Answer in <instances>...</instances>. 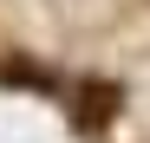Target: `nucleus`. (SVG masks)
<instances>
[{
    "label": "nucleus",
    "instance_id": "f257e3e1",
    "mask_svg": "<svg viewBox=\"0 0 150 143\" xmlns=\"http://www.w3.org/2000/svg\"><path fill=\"white\" fill-rule=\"evenodd\" d=\"M111 117H117V85H79V98H72V124H79V130H105L111 124Z\"/></svg>",
    "mask_w": 150,
    "mask_h": 143
},
{
    "label": "nucleus",
    "instance_id": "f03ea898",
    "mask_svg": "<svg viewBox=\"0 0 150 143\" xmlns=\"http://www.w3.org/2000/svg\"><path fill=\"white\" fill-rule=\"evenodd\" d=\"M0 72H7L13 85H39V91H52V72H39V65H20V59H13V65H0Z\"/></svg>",
    "mask_w": 150,
    "mask_h": 143
}]
</instances>
